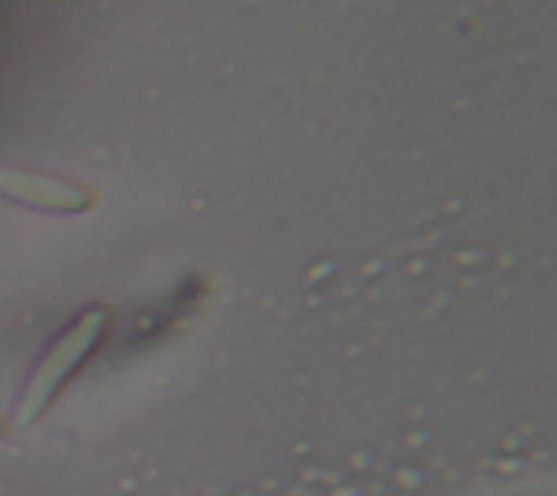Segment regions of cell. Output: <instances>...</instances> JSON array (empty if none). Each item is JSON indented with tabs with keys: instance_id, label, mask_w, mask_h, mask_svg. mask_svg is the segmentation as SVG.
<instances>
[{
	"instance_id": "obj_1",
	"label": "cell",
	"mask_w": 557,
	"mask_h": 496,
	"mask_svg": "<svg viewBox=\"0 0 557 496\" xmlns=\"http://www.w3.org/2000/svg\"><path fill=\"white\" fill-rule=\"evenodd\" d=\"M104 335H109V309H100V305L83 309L78 318H70L52 335V344L44 348V357L30 365V374L22 383V396H17V409H13V431H26V426L44 422V413L61 400V392L96 357V348L104 344Z\"/></svg>"
},
{
	"instance_id": "obj_2",
	"label": "cell",
	"mask_w": 557,
	"mask_h": 496,
	"mask_svg": "<svg viewBox=\"0 0 557 496\" xmlns=\"http://www.w3.org/2000/svg\"><path fill=\"white\" fill-rule=\"evenodd\" d=\"M0 200L30 209V213H48V218H78V213L96 209V187H87L83 178H70V174H52V170L4 165Z\"/></svg>"
},
{
	"instance_id": "obj_3",
	"label": "cell",
	"mask_w": 557,
	"mask_h": 496,
	"mask_svg": "<svg viewBox=\"0 0 557 496\" xmlns=\"http://www.w3.org/2000/svg\"><path fill=\"white\" fill-rule=\"evenodd\" d=\"M9 435H13V422H9V418H0V444H4Z\"/></svg>"
}]
</instances>
